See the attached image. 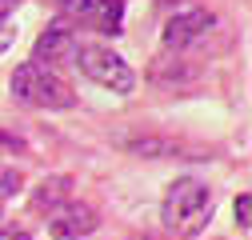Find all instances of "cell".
I'll return each mask as SVG.
<instances>
[{
	"label": "cell",
	"instance_id": "obj_1",
	"mask_svg": "<svg viewBox=\"0 0 252 240\" xmlns=\"http://www.w3.org/2000/svg\"><path fill=\"white\" fill-rule=\"evenodd\" d=\"M212 216V192L204 180L196 176H180L176 184L164 192V204H160V220L168 232L176 236H196Z\"/></svg>",
	"mask_w": 252,
	"mask_h": 240
},
{
	"label": "cell",
	"instance_id": "obj_2",
	"mask_svg": "<svg viewBox=\"0 0 252 240\" xmlns=\"http://www.w3.org/2000/svg\"><path fill=\"white\" fill-rule=\"evenodd\" d=\"M12 96L32 104V108H72V88L60 80L48 64H36V60H24L12 72Z\"/></svg>",
	"mask_w": 252,
	"mask_h": 240
},
{
	"label": "cell",
	"instance_id": "obj_3",
	"mask_svg": "<svg viewBox=\"0 0 252 240\" xmlns=\"http://www.w3.org/2000/svg\"><path fill=\"white\" fill-rule=\"evenodd\" d=\"M72 60L80 64V72H84L92 84L108 88V92H116V96H128L132 88H136V72L124 64L120 52H112V48H104V44H76Z\"/></svg>",
	"mask_w": 252,
	"mask_h": 240
},
{
	"label": "cell",
	"instance_id": "obj_4",
	"mask_svg": "<svg viewBox=\"0 0 252 240\" xmlns=\"http://www.w3.org/2000/svg\"><path fill=\"white\" fill-rule=\"evenodd\" d=\"M212 28V12L208 8H180L176 16H168V24H164V48H188L196 36H204Z\"/></svg>",
	"mask_w": 252,
	"mask_h": 240
},
{
	"label": "cell",
	"instance_id": "obj_5",
	"mask_svg": "<svg viewBox=\"0 0 252 240\" xmlns=\"http://www.w3.org/2000/svg\"><path fill=\"white\" fill-rule=\"evenodd\" d=\"M96 224H100V216L92 212L88 204H60L48 216V232L56 240H80L88 232H96Z\"/></svg>",
	"mask_w": 252,
	"mask_h": 240
},
{
	"label": "cell",
	"instance_id": "obj_6",
	"mask_svg": "<svg viewBox=\"0 0 252 240\" xmlns=\"http://www.w3.org/2000/svg\"><path fill=\"white\" fill-rule=\"evenodd\" d=\"M72 52H76V32L68 24H52L48 32L36 36V48H32L36 64H60V60H68Z\"/></svg>",
	"mask_w": 252,
	"mask_h": 240
},
{
	"label": "cell",
	"instance_id": "obj_7",
	"mask_svg": "<svg viewBox=\"0 0 252 240\" xmlns=\"http://www.w3.org/2000/svg\"><path fill=\"white\" fill-rule=\"evenodd\" d=\"M120 16H124V0H96L92 4V24L100 28V32H108V36H116L120 32Z\"/></svg>",
	"mask_w": 252,
	"mask_h": 240
},
{
	"label": "cell",
	"instance_id": "obj_8",
	"mask_svg": "<svg viewBox=\"0 0 252 240\" xmlns=\"http://www.w3.org/2000/svg\"><path fill=\"white\" fill-rule=\"evenodd\" d=\"M68 192H72V180H68V176H52V180H44V184L36 188L32 204H36V208H48V212H52V208L64 204V196H68Z\"/></svg>",
	"mask_w": 252,
	"mask_h": 240
},
{
	"label": "cell",
	"instance_id": "obj_9",
	"mask_svg": "<svg viewBox=\"0 0 252 240\" xmlns=\"http://www.w3.org/2000/svg\"><path fill=\"white\" fill-rule=\"evenodd\" d=\"M20 172L16 168H8V164H0V200H8V196H16L20 192Z\"/></svg>",
	"mask_w": 252,
	"mask_h": 240
},
{
	"label": "cell",
	"instance_id": "obj_10",
	"mask_svg": "<svg viewBox=\"0 0 252 240\" xmlns=\"http://www.w3.org/2000/svg\"><path fill=\"white\" fill-rule=\"evenodd\" d=\"M56 4H60V12H64V16H72V20H88L96 0H56Z\"/></svg>",
	"mask_w": 252,
	"mask_h": 240
},
{
	"label": "cell",
	"instance_id": "obj_11",
	"mask_svg": "<svg viewBox=\"0 0 252 240\" xmlns=\"http://www.w3.org/2000/svg\"><path fill=\"white\" fill-rule=\"evenodd\" d=\"M132 152H136V156H168L172 144H168V140H136Z\"/></svg>",
	"mask_w": 252,
	"mask_h": 240
},
{
	"label": "cell",
	"instance_id": "obj_12",
	"mask_svg": "<svg viewBox=\"0 0 252 240\" xmlns=\"http://www.w3.org/2000/svg\"><path fill=\"white\" fill-rule=\"evenodd\" d=\"M232 208H236V224H240V228L248 232V224H252V196H248V192H240Z\"/></svg>",
	"mask_w": 252,
	"mask_h": 240
},
{
	"label": "cell",
	"instance_id": "obj_13",
	"mask_svg": "<svg viewBox=\"0 0 252 240\" xmlns=\"http://www.w3.org/2000/svg\"><path fill=\"white\" fill-rule=\"evenodd\" d=\"M12 40H16V24H8V20H0V56H4V52L12 48Z\"/></svg>",
	"mask_w": 252,
	"mask_h": 240
},
{
	"label": "cell",
	"instance_id": "obj_14",
	"mask_svg": "<svg viewBox=\"0 0 252 240\" xmlns=\"http://www.w3.org/2000/svg\"><path fill=\"white\" fill-rule=\"evenodd\" d=\"M16 144H20V140H16L12 132H4V128H0V148H16Z\"/></svg>",
	"mask_w": 252,
	"mask_h": 240
},
{
	"label": "cell",
	"instance_id": "obj_15",
	"mask_svg": "<svg viewBox=\"0 0 252 240\" xmlns=\"http://www.w3.org/2000/svg\"><path fill=\"white\" fill-rule=\"evenodd\" d=\"M0 240H28V232H12V228H0Z\"/></svg>",
	"mask_w": 252,
	"mask_h": 240
},
{
	"label": "cell",
	"instance_id": "obj_16",
	"mask_svg": "<svg viewBox=\"0 0 252 240\" xmlns=\"http://www.w3.org/2000/svg\"><path fill=\"white\" fill-rule=\"evenodd\" d=\"M8 8H16V0H0V20L8 16Z\"/></svg>",
	"mask_w": 252,
	"mask_h": 240
},
{
	"label": "cell",
	"instance_id": "obj_17",
	"mask_svg": "<svg viewBox=\"0 0 252 240\" xmlns=\"http://www.w3.org/2000/svg\"><path fill=\"white\" fill-rule=\"evenodd\" d=\"M132 240H152V236H132Z\"/></svg>",
	"mask_w": 252,
	"mask_h": 240
}]
</instances>
